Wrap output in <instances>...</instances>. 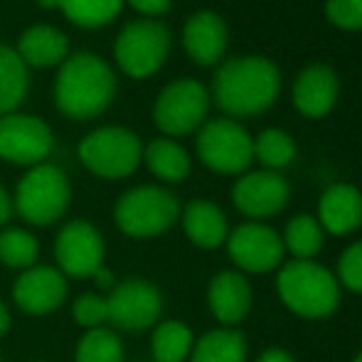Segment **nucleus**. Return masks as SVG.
Instances as JSON below:
<instances>
[{"mask_svg":"<svg viewBox=\"0 0 362 362\" xmlns=\"http://www.w3.org/2000/svg\"><path fill=\"white\" fill-rule=\"evenodd\" d=\"M281 72L267 57H237L219 67L212 84L217 106L229 116H259L276 101Z\"/></svg>","mask_w":362,"mask_h":362,"instance_id":"obj_1","label":"nucleus"},{"mask_svg":"<svg viewBox=\"0 0 362 362\" xmlns=\"http://www.w3.org/2000/svg\"><path fill=\"white\" fill-rule=\"evenodd\" d=\"M116 94V74L101 57L76 52L62 62L54 79V104L64 116L76 121L104 114Z\"/></svg>","mask_w":362,"mask_h":362,"instance_id":"obj_2","label":"nucleus"},{"mask_svg":"<svg viewBox=\"0 0 362 362\" xmlns=\"http://www.w3.org/2000/svg\"><path fill=\"white\" fill-rule=\"evenodd\" d=\"M340 284L328 267L318 262H284L276 276L279 300L305 320L328 318L340 305Z\"/></svg>","mask_w":362,"mask_h":362,"instance_id":"obj_3","label":"nucleus"},{"mask_svg":"<svg viewBox=\"0 0 362 362\" xmlns=\"http://www.w3.org/2000/svg\"><path fill=\"white\" fill-rule=\"evenodd\" d=\"M180 219V202L160 185H139L116 200L114 222L126 237L151 239L165 234Z\"/></svg>","mask_w":362,"mask_h":362,"instance_id":"obj_4","label":"nucleus"},{"mask_svg":"<svg viewBox=\"0 0 362 362\" xmlns=\"http://www.w3.org/2000/svg\"><path fill=\"white\" fill-rule=\"evenodd\" d=\"M72 200L69 180L57 165L40 163L30 168L18 182L13 207L33 227H49L59 222Z\"/></svg>","mask_w":362,"mask_h":362,"instance_id":"obj_5","label":"nucleus"},{"mask_svg":"<svg viewBox=\"0 0 362 362\" xmlns=\"http://www.w3.org/2000/svg\"><path fill=\"white\" fill-rule=\"evenodd\" d=\"M79 158L89 173L106 180L129 177L144 160L141 139L126 126H104L79 144Z\"/></svg>","mask_w":362,"mask_h":362,"instance_id":"obj_6","label":"nucleus"},{"mask_svg":"<svg viewBox=\"0 0 362 362\" xmlns=\"http://www.w3.org/2000/svg\"><path fill=\"white\" fill-rule=\"evenodd\" d=\"M170 52V33L158 20H134L116 37L114 57L121 72L146 79L163 67Z\"/></svg>","mask_w":362,"mask_h":362,"instance_id":"obj_7","label":"nucleus"},{"mask_svg":"<svg viewBox=\"0 0 362 362\" xmlns=\"http://www.w3.org/2000/svg\"><path fill=\"white\" fill-rule=\"evenodd\" d=\"M197 156L219 175H242L254 160V139L232 119L207 121L197 134Z\"/></svg>","mask_w":362,"mask_h":362,"instance_id":"obj_8","label":"nucleus"},{"mask_svg":"<svg viewBox=\"0 0 362 362\" xmlns=\"http://www.w3.org/2000/svg\"><path fill=\"white\" fill-rule=\"evenodd\" d=\"M210 109V94L195 79H177L170 81L153 106V121L168 136H187L200 129Z\"/></svg>","mask_w":362,"mask_h":362,"instance_id":"obj_9","label":"nucleus"},{"mask_svg":"<svg viewBox=\"0 0 362 362\" xmlns=\"http://www.w3.org/2000/svg\"><path fill=\"white\" fill-rule=\"evenodd\" d=\"M109 323L114 330L124 333H141L156 328L163 313V293L148 279H124L106 296Z\"/></svg>","mask_w":362,"mask_h":362,"instance_id":"obj_10","label":"nucleus"},{"mask_svg":"<svg viewBox=\"0 0 362 362\" xmlns=\"http://www.w3.org/2000/svg\"><path fill=\"white\" fill-rule=\"evenodd\" d=\"M224 247L237 272L242 274H269L281 269L286 259L281 234L264 222H244L229 229Z\"/></svg>","mask_w":362,"mask_h":362,"instance_id":"obj_11","label":"nucleus"},{"mask_svg":"<svg viewBox=\"0 0 362 362\" xmlns=\"http://www.w3.org/2000/svg\"><path fill=\"white\" fill-rule=\"evenodd\" d=\"M104 237L86 219L67 222L54 239V262L64 276L91 279L104 267Z\"/></svg>","mask_w":362,"mask_h":362,"instance_id":"obj_12","label":"nucleus"},{"mask_svg":"<svg viewBox=\"0 0 362 362\" xmlns=\"http://www.w3.org/2000/svg\"><path fill=\"white\" fill-rule=\"evenodd\" d=\"M52 129L37 116H0V158L15 165H40L52 153Z\"/></svg>","mask_w":362,"mask_h":362,"instance_id":"obj_13","label":"nucleus"},{"mask_svg":"<svg viewBox=\"0 0 362 362\" xmlns=\"http://www.w3.org/2000/svg\"><path fill=\"white\" fill-rule=\"evenodd\" d=\"M291 187L281 173L254 170L242 173L232 187V202L244 217L252 222L269 219L288 205Z\"/></svg>","mask_w":362,"mask_h":362,"instance_id":"obj_14","label":"nucleus"},{"mask_svg":"<svg viewBox=\"0 0 362 362\" xmlns=\"http://www.w3.org/2000/svg\"><path fill=\"white\" fill-rule=\"evenodd\" d=\"M67 298V276L57 267L35 264L13 284V300L28 315H47Z\"/></svg>","mask_w":362,"mask_h":362,"instance_id":"obj_15","label":"nucleus"},{"mask_svg":"<svg viewBox=\"0 0 362 362\" xmlns=\"http://www.w3.org/2000/svg\"><path fill=\"white\" fill-rule=\"evenodd\" d=\"M207 305L222 328H237L254 305V288L242 272H219L207 286Z\"/></svg>","mask_w":362,"mask_h":362,"instance_id":"obj_16","label":"nucleus"},{"mask_svg":"<svg viewBox=\"0 0 362 362\" xmlns=\"http://www.w3.org/2000/svg\"><path fill=\"white\" fill-rule=\"evenodd\" d=\"M318 222L333 237L358 232L362 227V192L350 182L325 187L318 200Z\"/></svg>","mask_w":362,"mask_h":362,"instance_id":"obj_17","label":"nucleus"},{"mask_svg":"<svg viewBox=\"0 0 362 362\" xmlns=\"http://www.w3.org/2000/svg\"><path fill=\"white\" fill-rule=\"evenodd\" d=\"M338 76L325 64H310L300 69L293 81V104L308 119H323L338 101Z\"/></svg>","mask_w":362,"mask_h":362,"instance_id":"obj_18","label":"nucleus"},{"mask_svg":"<svg viewBox=\"0 0 362 362\" xmlns=\"http://www.w3.org/2000/svg\"><path fill=\"white\" fill-rule=\"evenodd\" d=\"M227 25L212 10H200L190 15L182 28V45L190 54L192 62L197 64H215L222 59L227 49Z\"/></svg>","mask_w":362,"mask_h":362,"instance_id":"obj_19","label":"nucleus"},{"mask_svg":"<svg viewBox=\"0 0 362 362\" xmlns=\"http://www.w3.org/2000/svg\"><path fill=\"white\" fill-rule=\"evenodd\" d=\"M180 224L185 237L195 244L197 249H219L224 247L229 237L227 215L212 200H190L180 210Z\"/></svg>","mask_w":362,"mask_h":362,"instance_id":"obj_20","label":"nucleus"},{"mask_svg":"<svg viewBox=\"0 0 362 362\" xmlns=\"http://www.w3.org/2000/svg\"><path fill=\"white\" fill-rule=\"evenodd\" d=\"M69 40L62 30L52 25H33L20 35V42L15 52L20 54L25 64L33 67H54L67 59Z\"/></svg>","mask_w":362,"mask_h":362,"instance_id":"obj_21","label":"nucleus"},{"mask_svg":"<svg viewBox=\"0 0 362 362\" xmlns=\"http://www.w3.org/2000/svg\"><path fill=\"white\" fill-rule=\"evenodd\" d=\"M247 340L237 328L207 330L202 338H195L190 362H247Z\"/></svg>","mask_w":362,"mask_h":362,"instance_id":"obj_22","label":"nucleus"},{"mask_svg":"<svg viewBox=\"0 0 362 362\" xmlns=\"http://www.w3.org/2000/svg\"><path fill=\"white\" fill-rule=\"evenodd\" d=\"M148 170L163 182H182L190 175V156L173 139H156L144 148Z\"/></svg>","mask_w":362,"mask_h":362,"instance_id":"obj_23","label":"nucleus"},{"mask_svg":"<svg viewBox=\"0 0 362 362\" xmlns=\"http://www.w3.org/2000/svg\"><path fill=\"white\" fill-rule=\"evenodd\" d=\"M30 74L28 64L13 47L0 45V116L15 114L28 94Z\"/></svg>","mask_w":362,"mask_h":362,"instance_id":"obj_24","label":"nucleus"},{"mask_svg":"<svg viewBox=\"0 0 362 362\" xmlns=\"http://www.w3.org/2000/svg\"><path fill=\"white\" fill-rule=\"evenodd\" d=\"M195 345L190 325L182 320H163L153 328L151 355L156 362H187Z\"/></svg>","mask_w":362,"mask_h":362,"instance_id":"obj_25","label":"nucleus"},{"mask_svg":"<svg viewBox=\"0 0 362 362\" xmlns=\"http://www.w3.org/2000/svg\"><path fill=\"white\" fill-rule=\"evenodd\" d=\"M284 249L298 262H313L320 254L325 242V229L320 227L318 217L313 215H296L288 219L286 229L281 234Z\"/></svg>","mask_w":362,"mask_h":362,"instance_id":"obj_26","label":"nucleus"},{"mask_svg":"<svg viewBox=\"0 0 362 362\" xmlns=\"http://www.w3.org/2000/svg\"><path fill=\"white\" fill-rule=\"evenodd\" d=\"M124 343L119 333L111 328L86 330L84 338L76 343L74 362H124Z\"/></svg>","mask_w":362,"mask_h":362,"instance_id":"obj_27","label":"nucleus"},{"mask_svg":"<svg viewBox=\"0 0 362 362\" xmlns=\"http://www.w3.org/2000/svg\"><path fill=\"white\" fill-rule=\"evenodd\" d=\"M254 158L264 165V170L279 173L293 163L296 144L281 129H267L254 139Z\"/></svg>","mask_w":362,"mask_h":362,"instance_id":"obj_28","label":"nucleus"},{"mask_svg":"<svg viewBox=\"0 0 362 362\" xmlns=\"http://www.w3.org/2000/svg\"><path fill=\"white\" fill-rule=\"evenodd\" d=\"M124 0H59L62 13L79 28H104L114 23Z\"/></svg>","mask_w":362,"mask_h":362,"instance_id":"obj_29","label":"nucleus"},{"mask_svg":"<svg viewBox=\"0 0 362 362\" xmlns=\"http://www.w3.org/2000/svg\"><path fill=\"white\" fill-rule=\"evenodd\" d=\"M40 254V244L28 229L8 227L0 232V262L10 269H25L35 267Z\"/></svg>","mask_w":362,"mask_h":362,"instance_id":"obj_30","label":"nucleus"},{"mask_svg":"<svg viewBox=\"0 0 362 362\" xmlns=\"http://www.w3.org/2000/svg\"><path fill=\"white\" fill-rule=\"evenodd\" d=\"M72 318L76 325L86 330L104 328L109 323V308H106V296L101 293H81L72 303Z\"/></svg>","mask_w":362,"mask_h":362,"instance_id":"obj_31","label":"nucleus"},{"mask_svg":"<svg viewBox=\"0 0 362 362\" xmlns=\"http://www.w3.org/2000/svg\"><path fill=\"white\" fill-rule=\"evenodd\" d=\"M340 288H348L353 293H362V242H355L340 254L338 272H335Z\"/></svg>","mask_w":362,"mask_h":362,"instance_id":"obj_32","label":"nucleus"},{"mask_svg":"<svg viewBox=\"0 0 362 362\" xmlns=\"http://www.w3.org/2000/svg\"><path fill=\"white\" fill-rule=\"evenodd\" d=\"M325 18L340 30H362V0H328Z\"/></svg>","mask_w":362,"mask_h":362,"instance_id":"obj_33","label":"nucleus"},{"mask_svg":"<svg viewBox=\"0 0 362 362\" xmlns=\"http://www.w3.org/2000/svg\"><path fill=\"white\" fill-rule=\"evenodd\" d=\"M129 3L144 15H163L168 13L173 0H129Z\"/></svg>","mask_w":362,"mask_h":362,"instance_id":"obj_34","label":"nucleus"},{"mask_svg":"<svg viewBox=\"0 0 362 362\" xmlns=\"http://www.w3.org/2000/svg\"><path fill=\"white\" fill-rule=\"evenodd\" d=\"M257 362H296V358L288 353V350H281V348H269V350H264V353L259 355Z\"/></svg>","mask_w":362,"mask_h":362,"instance_id":"obj_35","label":"nucleus"},{"mask_svg":"<svg viewBox=\"0 0 362 362\" xmlns=\"http://www.w3.org/2000/svg\"><path fill=\"white\" fill-rule=\"evenodd\" d=\"M13 200H10V195L5 192V187L0 185V227H3L5 222H10V217H13Z\"/></svg>","mask_w":362,"mask_h":362,"instance_id":"obj_36","label":"nucleus"},{"mask_svg":"<svg viewBox=\"0 0 362 362\" xmlns=\"http://www.w3.org/2000/svg\"><path fill=\"white\" fill-rule=\"evenodd\" d=\"M91 279H94V284H96V286H99V288H106V291H111V288L116 286V279H114V274H111V272H109V269H106V267H101L99 272H96V274H94V276H91Z\"/></svg>","mask_w":362,"mask_h":362,"instance_id":"obj_37","label":"nucleus"},{"mask_svg":"<svg viewBox=\"0 0 362 362\" xmlns=\"http://www.w3.org/2000/svg\"><path fill=\"white\" fill-rule=\"evenodd\" d=\"M8 328H10V310H8V305L0 300V338L8 333Z\"/></svg>","mask_w":362,"mask_h":362,"instance_id":"obj_38","label":"nucleus"},{"mask_svg":"<svg viewBox=\"0 0 362 362\" xmlns=\"http://www.w3.org/2000/svg\"><path fill=\"white\" fill-rule=\"evenodd\" d=\"M37 5H42V8L52 10V8H59V0H37Z\"/></svg>","mask_w":362,"mask_h":362,"instance_id":"obj_39","label":"nucleus"},{"mask_svg":"<svg viewBox=\"0 0 362 362\" xmlns=\"http://www.w3.org/2000/svg\"><path fill=\"white\" fill-rule=\"evenodd\" d=\"M353 362H362V350H360L358 355H355V358H353Z\"/></svg>","mask_w":362,"mask_h":362,"instance_id":"obj_40","label":"nucleus"},{"mask_svg":"<svg viewBox=\"0 0 362 362\" xmlns=\"http://www.w3.org/2000/svg\"><path fill=\"white\" fill-rule=\"evenodd\" d=\"M0 362H3V360H0Z\"/></svg>","mask_w":362,"mask_h":362,"instance_id":"obj_41","label":"nucleus"},{"mask_svg":"<svg viewBox=\"0 0 362 362\" xmlns=\"http://www.w3.org/2000/svg\"><path fill=\"white\" fill-rule=\"evenodd\" d=\"M40 362H42V360H40Z\"/></svg>","mask_w":362,"mask_h":362,"instance_id":"obj_42","label":"nucleus"}]
</instances>
